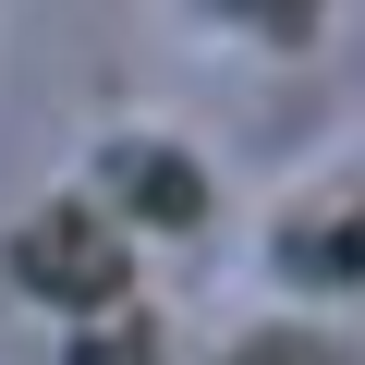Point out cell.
I'll return each instance as SVG.
<instances>
[{"label":"cell","mask_w":365,"mask_h":365,"mask_svg":"<svg viewBox=\"0 0 365 365\" xmlns=\"http://www.w3.org/2000/svg\"><path fill=\"white\" fill-rule=\"evenodd\" d=\"M25 280H49L61 304H110V292H122V244H110L86 207H61V220L25 232Z\"/></svg>","instance_id":"1"},{"label":"cell","mask_w":365,"mask_h":365,"mask_svg":"<svg viewBox=\"0 0 365 365\" xmlns=\"http://www.w3.org/2000/svg\"><path fill=\"white\" fill-rule=\"evenodd\" d=\"M304 13H317V0H256V25H268V37H292Z\"/></svg>","instance_id":"2"}]
</instances>
